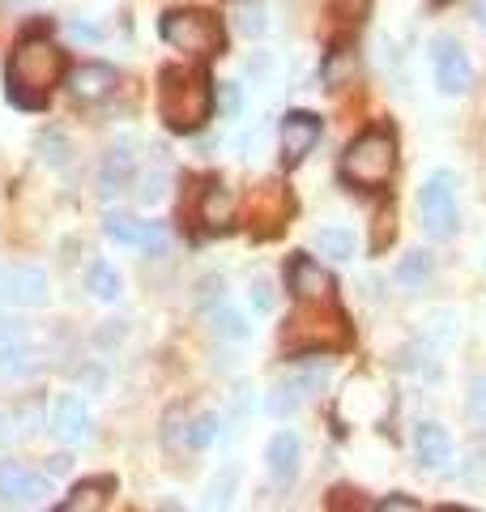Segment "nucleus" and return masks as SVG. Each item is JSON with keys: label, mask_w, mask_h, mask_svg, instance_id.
I'll return each mask as SVG.
<instances>
[{"label": "nucleus", "mask_w": 486, "mask_h": 512, "mask_svg": "<svg viewBox=\"0 0 486 512\" xmlns=\"http://www.w3.org/2000/svg\"><path fill=\"white\" fill-rule=\"evenodd\" d=\"M393 235H397V210H393V205H380L376 222H371V252H388Z\"/></svg>", "instance_id": "c756f323"}, {"label": "nucleus", "mask_w": 486, "mask_h": 512, "mask_svg": "<svg viewBox=\"0 0 486 512\" xmlns=\"http://www.w3.org/2000/svg\"><path fill=\"white\" fill-rule=\"evenodd\" d=\"M222 436V419L214 410H205V414H197V419L188 423V431H184V440H188V448H209Z\"/></svg>", "instance_id": "c85d7f7f"}, {"label": "nucleus", "mask_w": 486, "mask_h": 512, "mask_svg": "<svg viewBox=\"0 0 486 512\" xmlns=\"http://www.w3.org/2000/svg\"><path fill=\"white\" fill-rule=\"evenodd\" d=\"M0 295H5V269H0Z\"/></svg>", "instance_id": "8fccbe9b"}, {"label": "nucleus", "mask_w": 486, "mask_h": 512, "mask_svg": "<svg viewBox=\"0 0 486 512\" xmlns=\"http://www.w3.org/2000/svg\"><path fill=\"white\" fill-rule=\"evenodd\" d=\"M418 218L431 239H448L457 231V175L452 171H435L418 188Z\"/></svg>", "instance_id": "423d86ee"}, {"label": "nucleus", "mask_w": 486, "mask_h": 512, "mask_svg": "<svg viewBox=\"0 0 486 512\" xmlns=\"http://www.w3.org/2000/svg\"><path fill=\"white\" fill-rule=\"evenodd\" d=\"M158 111L175 133H197L214 111V86L201 69H162L158 73Z\"/></svg>", "instance_id": "f03ea898"}, {"label": "nucleus", "mask_w": 486, "mask_h": 512, "mask_svg": "<svg viewBox=\"0 0 486 512\" xmlns=\"http://www.w3.org/2000/svg\"><path fill=\"white\" fill-rule=\"evenodd\" d=\"M197 218L205 222V231H222L226 222H231V192H226L218 180H209V184L201 188Z\"/></svg>", "instance_id": "a211bd4d"}, {"label": "nucleus", "mask_w": 486, "mask_h": 512, "mask_svg": "<svg viewBox=\"0 0 486 512\" xmlns=\"http://www.w3.org/2000/svg\"><path fill=\"white\" fill-rule=\"evenodd\" d=\"M465 478H469V483H482V478H486V453H474L465 461Z\"/></svg>", "instance_id": "c03bdc74"}, {"label": "nucleus", "mask_w": 486, "mask_h": 512, "mask_svg": "<svg viewBox=\"0 0 486 512\" xmlns=\"http://www.w3.org/2000/svg\"><path fill=\"white\" fill-rule=\"evenodd\" d=\"M145 252H167V231L158 222H145Z\"/></svg>", "instance_id": "37998d69"}, {"label": "nucleus", "mask_w": 486, "mask_h": 512, "mask_svg": "<svg viewBox=\"0 0 486 512\" xmlns=\"http://www.w3.org/2000/svg\"><path fill=\"white\" fill-rule=\"evenodd\" d=\"M414 457L423 470H444L452 461V436L440 423H418L414 427Z\"/></svg>", "instance_id": "2eb2a0df"}, {"label": "nucleus", "mask_w": 486, "mask_h": 512, "mask_svg": "<svg viewBox=\"0 0 486 512\" xmlns=\"http://www.w3.org/2000/svg\"><path fill=\"white\" fill-rule=\"evenodd\" d=\"M209 325H214L218 338L226 342H248L252 338V325H248V316H243L239 308H231V303H218V308H209Z\"/></svg>", "instance_id": "aec40b11"}, {"label": "nucleus", "mask_w": 486, "mask_h": 512, "mask_svg": "<svg viewBox=\"0 0 486 512\" xmlns=\"http://www.w3.org/2000/svg\"><path fill=\"white\" fill-rule=\"evenodd\" d=\"M43 491H47V483L30 466H22V461H0V500L5 504H30V500H39Z\"/></svg>", "instance_id": "ddd939ff"}, {"label": "nucleus", "mask_w": 486, "mask_h": 512, "mask_svg": "<svg viewBox=\"0 0 486 512\" xmlns=\"http://www.w3.org/2000/svg\"><path fill=\"white\" fill-rule=\"evenodd\" d=\"M47 295H52V282L39 265H13L5 269V299L22 303V308H43Z\"/></svg>", "instance_id": "f8f14e48"}, {"label": "nucleus", "mask_w": 486, "mask_h": 512, "mask_svg": "<svg viewBox=\"0 0 486 512\" xmlns=\"http://www.w3.org/2000/svg\"><path fill=\"white\" fill-rule=\"evenodd\" d=\"M431 278V252H423V248H410L397 261V282L401 286H423Z\"/></svg>", "instance_id": "cd10ccee"}, {"label": "nucleus", "mask_w": 486, "mask_h": 512, "mask_svg": "<svg viewBox=\"0 0 486 512\" xmlns=\"http://www.w3.org/2000/svg\"><path fill=\"white\" fill-rule=\"evenodd\" d=\"M30 372H35V350H30V342L0 355V376H30Z\"/></svg>", "instance_id": "f704fd0d"}, {"label": "nucleus", "mask_w": 486, "mask_h": 512, "mask_svg": "<svg viewBox=\"0 0 486 512\" xmlns=\"http://www.w3.org/2000/svg\"><path fill=\"white\" fill-rule=\"evenodd\" d=\"M286 286L299 303H333V274L307 252H295L286 261Z\"/></svg>", "instance_id": "1a4fd4ad"}, {"label": "nucleus", "mask_w": 486, "mask_h": 512, "mask_svg": "<svg viewBox=\"0 0 486 512\" xmlns=\"http://www.w3.org/2000/svg\"><path fill=\"white\" fill-rule=\"evenodd\" d=\"M299 406H303V402H299V397L286 389L282 380H278V384H273V389L265 393V414H273V419H290V414H295Z\"/></svg>", "instance_id": "72a5a7b5"}, {"label": "nucleus", "mask_w": 486, "mask_h": 512, "mask_svg": "<svg viewBox=\"0 0 486 512\" xmlns=\"http://www.w3.org/2000/svg\"><path fill=\"white\" fill-rule=\"evenodd\" d=\"M116 86H120V69L116 64H103V60H90V64H81V69L69 73V90L81 103H103L116 94Z\"/></svg>", "instance_id": "9b49d317"}, {"label": "nucleus", "mask_w": 486, "mask_h": 512, "mask_svg": "<svg viewBox=\"0 0 486 512\" xmlns=\"http://www.w3.org/2000/svg\"><path fill=\"white\" fill-rule=\"evenodd\" d=\"M482 261H486V256H482Z\"/></svg>", "instance_id": "603ef678"}, {"label": "nucleus", "mask_w": 486, "mask_h": 512, "mask_svg": "<svg viewBox=\"0 0 486 512\" xmlns=\"http://www.w3.org/2000/svg\"><path fill=\"white\" fill-rule=\"evenodd\" d=\"M367 508V500L354 487H337V491H329V504H324V512H363Z\"/></svg>", "instance_id": "e433bc0d"}, {"label": "nucleus", "mask_w": 486, "mask_h": 512, "mask_svg": "<svg viewBox=\"0 0 486 512\" xmlns=\"http://www.w3.org/2000/svg\"><path fill=\"white\" fill-rule=\"evenodd\" d=\"M474 18H478V26H486V0H474Z\"/></svg>", "instance_id": "49530a36"}, {"label": "nucleus", "mask_w": 486, "mask_h": 512, "mask_svg": "<svg viewBox=\"0 0 486 512\" xmlns=\"http://www.w3.org/2000/svg\"><path fill=\"white\" fill-rule=\"evenodd\" d=\"M133 180H137V150H133V141H116V146L103 154L99 184H103V192H120Z\"/></svg>", "instance_id": "dca6fc26"}, {"label": "nucleus", "mask_w": 486, "mask_h": 512, "mask_svg": "<svg viewBox=\"0 0 486 512\" xmlns=\"http://www.w3.org/2000/svg\"><path fill=\"white\" fill-rule=\"evenodd\" d=\"M243 218H248V227H252V235H278L282 227H286V218H290V192H286V184H261L248 197V210H243Z\"/></svg>", "instance_id": "6e6552de"}, {"label": "nucleus", "mask_w": 486, "mask_h": 512, "mask_svg": "<svg viewBox=\"0 0 486 512\" xmlns=\"http://www.w3.org/2000/svg\"><path fill=\"white\" fill-rule=\"evenodd\" d=\"M47 427H52V436L60 444H81L90 436V410L81 402L77 393H60L52 410H47Z\"/></svg>", "instance_id": "9d476101"}, {"label": "nucleus", "mask_w": 486, "mask_h": 512, "mask_svg": "<svg viewBox=\"0 0 486 512\" xmlns=\"http://www.w3.org/2000/svg\"><path fill=\"white\" fill-rule=\"evenodd\" d=\"M107 239L120 248H145V222L133 214H107Z\"/></svg>", "instance_id": "393cba45"}, {"label": "nucleus", "mask_w": 486, "mask_h": 512, "mask_svg": "<svg viewBox=\"0 0 486 512\" xmlns=\"http://www.w3.org/2000/svg\"><path fill=\"white\" fill-rule=\"evenodd\" d=\"M13 5H35V0H13Z\"/></svg>", "instance_id": "3c124183"}, {"label": "nucleus", "mask_w": 486, "mask_h": 512, "mask_svg": "<svg viewBox=\"0 0 486 512\" xmlns=\"http://www.w3.org/2000/svg\"><path fill=\"white\" fill-rule=\"evenodd\" d=\"M218 295H222V278L218 274H209V278L197 282V303H201V308H218V303H222Z\"/></svg>", "instance_id": "58836bf2"}, {"label": "nucleus", "mask_w": 486, "mask_h": 512, "mask_svg": "<svg viewBox=\"0 0 486 512\" xmlns=\"http://www.w3.org/2000/svg\"><path fill=\"white\" fill-rule=\"evenodd\" d=\"M431 69H435V86L444 94H465L474 86V64H469L461 39H452V35L431 39Z\"/></svg>", "instance_id": "0eeeda50"}, {"label": "nucleus", "mask_w": 486, "mask_h": 512, "mask_svg": "<svg viewBox=\"0 0 486 512\" xmlns=\"http://www.w3.org/2000/svg\"><path fill=\"white\" fill-rule=\"evenodd\" d=\"M299 457H303V444H299L295 431H278V436L269 440V448H265L269 474L278 478V483H290V478L299 474Z\"/></svg>", "instance_id": "f3484780"}, {"label": "nucleus", "mask_w": 486, "mask_h": 512, "mask_svg": "<svg viewBox=\"0 0 486 512\" xmlns=\"http://www.w3.org/2000/svg\"><path fill=\"white\" fill-rule=\"evenodd\" d=\"M69 35H73L77 43H99V39H103V30L94 26V22H77V18H73V22H69Z\"/></svg>", "instance_id": "79ce46f5"}, {"label": "nucleus", "mask_w": 486, "mask_h": 512, "mask_svg": "<svg viewBox=\"0 0 486 512\" xmlns=\"http://www.w3.org/2000/svg\"><path fill=\"white\" fill-rule=\"evenodd\" d=\"M435 512H469V508H435Z\"/></svg>", "instance_id": "09e8293b"}, {"label": "nucleus", "mask_w": 486, "mask_h": 512, "mask_svg": "<svg viewBox=\"0 0 486 512\" xmlns=\"http://www.w3.org/2000/svg\"><path fill=\"white\" fill-rule=\"evenodd\" d=\"M282 384L303 402V397H312V393H320L324 384H329V363H299L295 372L282 376Z\"/></svg>", "instance_id": "412c9836"}, {"label": "nucleus", "mask_w": 486, "mask_h": 512, "mask_svg": "<svg viewBox=\"0 0 486 512\" xmlns=\"http://www.w3.org/2000/svg\"><path fill=\"white\" fill-rule=\"evenodd\" d=\"M316 141H320V116H312V111H290L282 120V154L290 163H299L303 154H312Z\"/></svg>", "instance_id": "4468645a"}, {"label": "nucleus", "mask_w": 486, "mask_h": 512, "mask_svg": "<svg viewBox=\"0 0 486 512\" xmlns=\"http://www.w3.org/2000/svg\"><path fill=\"white\" fill-rule=\"evenodd\" d=\"M397 171V133L388 124L367 128L342 154V180L359 188H384Z\"/></svg>", "instance_id": "20e7f679"}, {"label": "nucleus", "mask_w": 486, "mask_h": 512, "mask_svg": "<svg viewBox=\"0 0 486 512\" xmlns=\"http://www.w3.org/2000/svg\"><path fill=\"white\" fill-rule=\"evenodd\" d=\"M56 512H107V483H77Z\"/></svg>", "instance_id": "4be33fe9"}, {"label": "nucleus", "mask_w": 486, "mask_h": 512, "mask_svg": "<svg viewBox=\"0 0 486 512\" xmlns=\"http://www.w3.org/2000/svg\"><path fill=\"white\" fill-rule=\"evenodd\" d=\"M235 487H239V470L226 466L209 478L205 487V500H201V512H231L235 508Z\"/></svg>", "instance_id": "6ab92c4d"}, {"label": "nucleus", "mask_w": 486, "mask_h": 512, "mask_svg": "<svg viewBox=\"0 0 486 512\" xmlns=\"http://www.w3.org/2000/svg\"><path fill=\"white\" fill-rule=\"evenodd\" d=\"M86 291H90L94 299H103V303L120 299L124 282H120V274H116V265H111V261H90V269H86Z\"/></svg>", "instance_id": "5701e85b"}, {"label": "nucleus", "mask_w": 486, "mask_h": 512, "mask_svg": "<svg viewBox=\"0 0 486 512\" xmlns=\"http://www.w3.org/2000/svg\"><path fill=\"white\" fill-rule=\"evenodd\" d=\"M158 35L184 56H218L226 47V26L209 9H171L158 22Z\"/></svg>", "instance_id": "39448f33"}, {"label": "nucleus", "mask_w": 486, "mask_h": 512, "mask_svg": "<svg viewBox=\"0 0 486 512\" xmlns=\"http://www.w3.org/2000/svg\"><path fill=\"white\" fill-rule=\"evenodd\" d=\"M218 107L226 111V116H239V107H243V94H239V86H235V82L218 86Z\"/></svg>", "instance_id": "ea45409f"}, {"label": "nucleus", "mask_w": 486, "mask_h": 512, "mask_svg": "<svg viewBox=\"0 0 486 512\" xmlns=\"http://www.w3.org/2000/svg\"><path fill=\"white\" fill-rule=\"evenodd\" d=\"M248 299H252V308L256 312H273V303H278V295H273V282L269 278H252V286H248Z\"/></svg>", "instance_id": "4c0bfd02"}, {"label": "nucleus", "mask_w": 486, "mask_h": 512, "mask_svg": "<svg viewBox=\"0 0 486 512\" xmlns=\"http://www.w3.org/2000/svg\"><path fill=\"white\" fill-rule=\"evenodd\" d=\"M465 419L478 431H486V376H474L465 389Z\"/></svg>", "instance_id": "2f4dec72"}, {"label": "nucleus", "mask_w": 486, "mask_h": 512, "mask_svg": "<svg viewBox=\"0 0 486 512\" xmlns=\"http://www.w3.org/2000/svg\"><path fill=\"white\" fill-rule=\"evenodd\" d=\"M162 192H167V188H162V175H145V188H141V201H162Z\"/></svg>", "instance_id": "a18cd8bd"}, {"label": "nucleus", "mask_w": 486, "mask_h": 512, "mask_svg": "<svg viewBox=\"0 0 486 512\" xmlns=\"http://www.w3.org/2000/svg\"><path fill=\"white\" fill-rule=\"evenodd\" d=\"M64 77V52L43 35V30H35V35L18 39V47H13L9 56V99L26 107V111H39L47 99H52V86Z\"/></svg>", "instance_id": "f257e3e1"}, {"label": "nucleus", "mask_w": 486, "mask_h": 512, "mask_svg": "<svg viewBox=\"0 0 486 512\" xmlns=\"http://www.w3.org/2000/svg\"><path fill=\"white\" fill-rule=\"evenodd\" d=\"M9 436V431H5V414H0V440H5Z\"/></svg>", "instance_id": "de8ad7c7"}, {"label": "nucleus", "mask_w": 486, "mask_h": 512, "mask_svg": "<svg viewBox=\"0 0 486 512\" xmlns=\"http://www.w3.org/2000/svg\"><path fill=\"white\" fill-rule=\"evenodd\" d=\"M354 69H359V56H354L350 47H337V52H329V60H324V82L342 86Z\"/></svg>", "instance_id": "7c9ffc66"}, {"label": "nucleus", "mask_w": 486, "mask_h": 512, "mask_svg": "<svg viewBox=\"0 0 486 512\" xmlns=\"http://www.w3.org/2000/svg\"><path fill=\"white\" fill-rule=\"evenodd\" d=\"M367 9H371V0H329L324 18H329V30H337V35H350V30L367 18Z\"/></svg>", "instance_id": "b1692460"}, {"label": "nucleus", "mask_w": 486, "mask_h": 512, "mask_svg": "<svg viewBox=\"0 0 486 512\" xmlns=\"http://www.w3.org/2000/svg\"><path fill=\"white\" fill-rule=\"evenodd\" d=\"M30 338H26V325L22 320H13L9 312H0V355L5 350H18V346H26Z\"/></svg>", "instance_id": "c9c22d12"}, {"label": "nucleus", "mask_w": 486, "mask_h": 512, "mask_svg": "<svg viewBox=\"0 0 486 512\" xmlns=\"http://www.w3.org/2000/svg\"><path fill=\"white\" fill-rule=\"evenodd\" d=\"M282 346L290 355H329L350 346V320L333 303H299L282 325Z\"/></svg>", "instance_id": "7ed1b4c3"}, {"label": "nucleus", "mask_w": 486, "mask_h": 512, "mask_svg": "<svg viewBox=\"0 0 486 512\" xmlns=\"http://www.w3.org/2000/svg\"><path fill=\"white\" fill-rule=\"evenodd\" d=\"M35 146H39V158H43L47 167H64V163H69V158H73V141L64 137L60 128H43Z\"/></svg>", "instance_id": "bb28decb"}, {"label": "nucleus", "mask_w": 486, "mask_h": 512, "mask_svg": "<svg viewBox=\"0 0 486 512\" xmlns=\"http://www.w3.org/2000/svg\"><path fill=\"white\" fill-rule=\"evenodd\" d=\"M235 26L243 30V35H265L269 30V13H265V5H256V0H243V5L235 9Z\"/></svg>", "instance_id": "473e14b6"}, {"label": "nucleus", "mask_w": 486, "mask_h": 512, "mask_svg": "<svg viewBox=\"0 0 486 512\" xmlns=\"http://www.w3.org/2000/svg\"><path fill=\"white\" fill-rule=\"evenodd\" d=\"M354 248H359V239H354L346 227L316 231V252L320 256H333V261H354Z\"/></svg>", "instance_id": "a878e982"}, {"label": "nucleus", "mask_w": 486, "mask_h": 512, "mask_svg": "<svg viewBox=\"0 0 486 512\" xmlns=\"http://www.w3.org/2000/svg\"><path fill=\"white\" fill-rule=\"evenodd\" d=\"M376 512H423V504H418L414 495H388Z\"/></svg>", "instance_id": "a19ab883"}]
</instances>
